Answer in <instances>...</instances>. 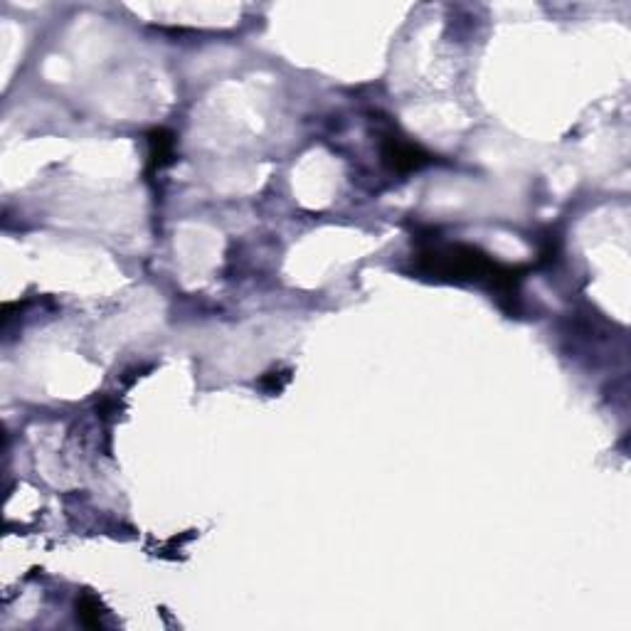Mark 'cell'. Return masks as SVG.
<instances>
[{"instance_id":"cell-1","label":"cell","mask_w":631,"mask_h":631,"mask_svg":"<svg viewBox=\"0 0 631 631\" xmlns=\"http://www.w3.org/2000/svg\"><path fill=\"white\" fill-rule=\"evenodd\" d=\"M417 272L437 281H476L489 284L498 294H516L521 272L493 262L489 254L471 245H427L415 257Z\"/></svg>"},{"instance_id":"cell-2","label":"cell","mask_w":631,"mask_h":631,"mask_svg":"<svg viewBox=\"0 0 631 631\" xmlns=\"http://www.w3.org/2000/svg\"><path fill=\"white\" fill-rule=\"evenodd\" d=\"M380 153H383V161L387 166L395 173H402V176L422 171V168H427L434 161L432 153H427L417 143L407 141L405 136L395 134V131H385L380 136Z\"/></svg>"},{"instance_id":"cell-4","label":"cell","mask_w":631,"mask_h":631,"mask_svg":"<svg viewBox=\"0 0 631 631\" xmlns=\"http://www.w3.org/2000/svg\"><path fill=\"white\" fill-rule=\"evenodd\" d=\"M77 617L84 627H102V604H99V599L92 595H84L82 599H77Z\"/></svg>"},{"instance_id":"cell-3","label":"cell","mask_w":631,"mask_h":631,"mask_svg":"<svg viewBox=\"0 0 631 631\" xmlns=\"http://www.w3.org/2000/svg\"><path fill=\"white\" fill-rule=\"evenodd\" d=\"M176 161V136L168 129H153L148 134V171L158 173Z\"/></svg>"}]
</instances>
